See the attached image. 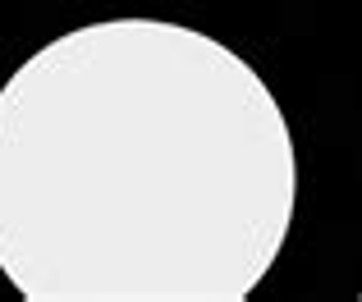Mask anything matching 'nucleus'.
Returning <instances> with one entry per match:
<instances>
[{"instance_id":"obj_1","label":"nucleus","mask_w":362,"mask_h":302,"mask_svg":"<svg viewBox=\"0 0 362 302\" xmlns=\"http://www.w3.org/2000/svg\"><path fill=\"white\" fill-rule=\"evenodd\" d=\"M298 156L266 78L165 18H106L0 87V275L28 302H243Z\"/></svg>"}]
</instances>
